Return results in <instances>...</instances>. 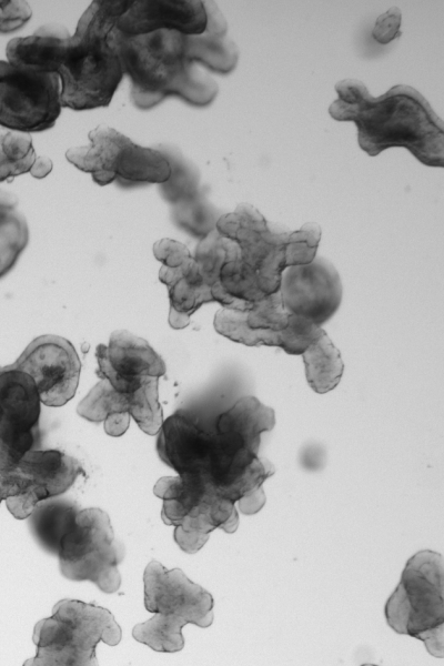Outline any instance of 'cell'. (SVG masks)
<instances>
[{"label":"cell","mask_w":444,"mask_h":666,"mask_svg":"<svg viewBox=\"0 0 444 666\" xmlns=\"http://www.w3.org/2000/svg\"><path fill=\"white\" fill-rule=\"evenodd\" d=\"M335 91L330 115L356 124L359 144L369 155L402 147L425 165H444L443 121L417 90L397 84L374 98L363 82L345 79Z\"/></svg>","instance_id":"2"},{"label":"cell","mask_w":444,"mask_h":666,"mask_svg":"<svg viewBox=\"0 0 444 666\" xmlns=\"http://www.w3.org/2000/svg\"><path fill=\"white\" fill-rule=\"evenodd\" d=\"M170 163L169 179L160 184L163 199L176 209L192 203L202 196L199 189V173L175 147L161 144L157 148Z\"/></svg>","instance_id":"26"},{"label":"cell","mask_w":444,"mask_h":666,"mask_svg":"<svg viewBox=\"0 0 444 666\" xmlns=\"http://www.w3.org/2000/svg\"><path fill=\"white\" fill-rule=\"evenodd\" d=\"M24 485L26 480L16 468L10 471L0 468V503L8 497L20 494Z\"/></svg>","instance_id":"35"},{"label":"cell","mask_w":444,"mask_h":666,"mask_svg":"<svg viewBox=\"0 0 444 666\" xmlns=\"http://www.w3.org/2000/svg\"><path fill=\"white\" fill-rule=\"evenodd\" d=\"M41 398L32 377L0 366V468L12 470L38 440Z\"/></svg>","instance_id":"12"},{"label":"cell","mask_w":444,"mask_h":666,"mask_svg":"<svg viewBox=\"0 0 444 666\" xmlns=\"http://www.w3.org/2000/svg\"><path fill=\"white\" fill-rule=\"evenodd\" d=\"M36 158L30 133L0 129V182L29 172Z\"/></svg>","instance_id":"27"},{"label":"cell","mask_w":444,"mask_h":666,"mask_svg":"<svg viewBox=\"0 0 444 666\" xmlns=\"http://www.w3.org/2000/svg\"><path fill=\"white\" fill-rule=\"evenodd\" d=\"M89 141L87 145L70 148L65 158L100 185L114 181L128 185L161 184L170 176V163L161 151L138 145L111 127L92 129Z\"/></svg>","instance_id":"9"},{"label":"cell","mask_w":444,"mask_h":666,"mask_svg":"<svg viewBox=\"0 0 444 666\" xmlns=\"http://www.w3.org/2000/svg\"><path fill=\"white\" fill-rule=\"evenodd\" d=\"M443 558L421 551L406 563L385 605L387 624L397 634L422 640L428 653L444 656Z\"/></svg>","instance_id":"7"},{"label":"cell","mask_w":444,"mask_h":666,"mask_svg":"<svg viewBox=\"0 0 444 666\" xmlns=\"http://www.w3.org/2000/svg\"><path fill=\"white\" fill-rule=\"evenodd\" d=\"M122 632L105 608L78 599H62L52 616L37 623L33 643L37 654L26 666H85L97 664L99 642L120 643Z\"/></svg>","instance_id":"6"},{"label":"cell","mask_w":444,"mask_h":666,"mask_svg":"<svg viewBox=\"0 0 444 666\" xmlns=\"http://www.w3.org/2000/svg\"><path fill=\"white\" fill-rule=\"evenodd\" d=\"M215 230L234 242L241 259L260 271L282 274L284 246L290 231L269 223L251 204L242 203L236 209L220 215Z\"/></svg>","instance_id":"16"},{"label":"cell","mask_w":444,"mask_h":666,"mask_svg":"<svg viewBox=\"0 0 444 666\" xmlns=\"http://www.w3.org/2000/svg\"><path fill=\"white\" fill-rule=\"evenodd\" d=\"M32 17V9L26 1H0V33L13 32L23 27Z\"/></svg>","instance_id":"32"},{"label":"cell","mask_w":444,"mask_h":666,"mask_svg":"<svg viewBox=\"0 0 444 666\" xmlns=\"http://www.w3.org/2000/svg\"><path fill=\"white\" fill-rule=\"evenodd\" d=\"M281 275L250 266L241 259L239 251L223 264L219 281L212 287L229 296L255 302L279 292Z\"/></svg>","instance_id":"22"},{"label":"cell","mask_w":444,"mask_h":666,"mask_svg":"<svg viewBox=\"0 0 444 666\" xmlns=\"http://www.w3.org/2000/svg\"><path fill=\"white\" fill-rule=\"evenodd\" d=\"M78 512V507L68 501L40 502L29 515L31 532L39 545L58 554L60 541Z\"/></svg>","instance_id":"25"},{"label":"cell","mask_w":444,"mask_h":666,"mask_svg":"<svg viewBox=\"0 0 444 666\" xmlns=\"http://www.w3.org/2000/svg\"><path fill=\"white\" fill-rule=\"evenodd\" d=\"M99 373L119 392L137 390L148 377L165 373L163 360L149 343L128 331H114L109 345L95 349Z\"/></svg>","instance_id":"18"},{"label":"cell","mask_w":444,"mask_h":666,"mask_svg":"<svg viewBox=\"0 0 444 666\" xmlns=\"http://www.w3.org/2000/svg\"><path fill=\"white\" fill-rule=\"evenodd\" d=\"M212 286L200 276L194 261L184 274L168 286L170 312L169 324L173 329H183L190 323L191 315L203 304L214 302Z\"/></svg>","instance_id":"24"},{"label":"cell","mask_w":444,"mask_h":666,"mask_svg":"<svg viewBox=\"0 0 444 666\" xmlns=\"http://www.w3.org/2000/svg\"><path fill=\"white\" fill-rule=\"evenodd\" d=\"M52 170V161L48 157H37L31 169L30 174L36 179H42L47 176Z\"/></svg>","instance_id":"36"},{"label":"cell","mask_w":444,"mask_h":666,"mask_svg":"<svg viewBox=\"0 0 444 666\" xmlns=\"http://www.w3.org/2000/svg\"><path fill=\"white\" fill-rule=\"evenodd\" d=\"M280 296L289 314L321 326L339 310L342 282L336 269L323 258L286 268L281 275Z\"/></svg>","instance_id":"14"},{"label":"cell","mask_w":444,"mask_h":666,"mask_svg":"<svg viewBox=\"0 0 444 666\" xmlns=\"http://www.w3.org/2000/svg\"><path fill=\"white\" fill-rule=\"evenodd\" d=\"M163 500L162 521L174 526V541L182 551L194 554L216 528L233 533L239 525L235 503L214 485L190 476L161 477L154 485Z\"/></svg>","instance_id":"8"},{"label":"cell","mask_w":444,"mask_h":666,"mask_svg":"<svg viewBox=\"0 0 444 666\" xmlns=\"http://www.w3.org/2000/svg\"><path fill=\"white\" fill-rule=\"evenodd\" d=\"M301 355L307 383L314 392L324 394L337 386L344 364L340 351L324 331Z\"/></svg>","instance_id":"23"},{"label":"cell","mask_w":444,"mask_h":666,"mask_svg":"<svg viewBox=\"0 0 444 666\" xmlns=\"http://www.w3.org/2000/svg\"><path fill=\"white\" fill-rule=\"evenodd\" d=\"M238 252V245L214 229L201 239L192 256L200 276L212 286L219 281L223 264Z\"/></svg>","instance_id":"29"},{"label":"cell","mask_w":444,"mask_h":666,"mask_svg":"<svg viewBox=\"0 0 444 666\" xmlns=\"http://www.w3.org/2000/svg\"><path fill=\"white\" fill-rule=\"evenodd\" d=\"M153 254L165 268H179L192 260L189 249L172 239H161L153 245Z\"/></svg>","instance_id":"33"},{"label":"cell","mask_w":444,"mask_h":666,"mask_svg":"<svg viewBox=\"0 0 444 666\" xmlns=\"http://www.w3.org/2000/svg\"><path fill=\"white\" fill-rule=\"evenodd\" d=\"M18 204L17 198L2 189H0V206L16 208Z\"/></svg>","instance_id":"37"},{"label":"cell","mask_w":444,"mask_h":666,"mask_svg":"<svg viewBox=\"0 0 444 666\" xmlns=\"http://www.w3.org/2000/svg\"><path fill=\"white\" fill-rule=\"evenodd\" d=\"M70 38L63 26L44 24L31 36L14 38L8 42V62L38 72L57 73Z\"/></svg>","instance_id":"20"},{"label":"cell","mask_w":444,"mask_h":666,"mask_svg":"<svg viewBox=\"0 0 444 666\" xmlns=\"http://www.w3.org/2000/svg\"><path fill=\"white\" fill-rule=\"evenodd\" d=\"M28 241L24 216L16 208L0 206V279L14 266Z\"/></svg>","instance_id":"28"},{"label":"cell","mask_w":444,"mask_h":666,"mask_svg":"<svg viewBox=\"0 0 444 666\" xmlns=\"http://www.w3.org/2000/svg\"><path fill=\"white\" fill-rule=\"evenodd\" d=\"M57 73L38 72L0 60V125L21 132L50 129L61 112Z\"/></svg>","instance_id":"11"},{"label":"cell","mask_w":444,"mask_h":666,"mask_svg":"<svg viewBox=\"0 0 444 666\" xmlns=\"http://www.w3.org/2000/svg\"><path fill=\"white\" fill-rule=\"evenodd\" d=\"M24 477L20 494L6 500L9 512L24 519L42 501L64 493L80 473V463L59 450H31L14 467Z\"/></svg>","instance_id":"17"},{"label":"cell","mask_w":444,"mask_h":666,"mask_svg":"<svg viewBox=\"0 0 444 666\" xmlns=\"http://www.w3.org/2000/svg\"><path fill=\"white\" fill-rule=\"evenodd\" d=\"M57 555L64 577L77 582L91 581L104 593L119 589L121 576L118 565L123 552L104 511H79L62 536Z\"/></svg>","instance_id":"10"},{"label":"cell","mask_w":444,"mask_h":666,"mask_svg":"<svg viewBox=\"0 0 444 666\" xmlns=\"http://www.w3.org/2000/svg\"><path fill=\"white\" fill-rule=\"evenodd\" d=\"M13 364L32 377L43 404L61 406L73 397L81 363L68 340L57 335L39 336Z\"/></svg>","instance_id":"15"},{"label":"cell","mask_w":444,"mask_h":666,"mask_svg":"<svg viewBox=\"0 0 444 666\" xmlns=\"http://www.w3.org/2000/svg\"><path fill=\"white\" fill-rule=\"evenodd\" d=\"M158 380L148 377L137 390L123 393L103 379L79 403L77 413L90 422H103L107 434L111 436L124 434L130 417L144 433L155 435L163 423Z\"/></svg>","instance_id":"13"},{"label":"cell","mask_w":444,"mask_h":666,"mask_svg":"<svg viewBox=\"0 0 444 666\" xmlns=\"http://www.w3.org/2000/svg\"><path fill=\"white\" fill-rule=\"evenodd\" d=\"M129 0H97L81 16L57 71L62 108L91 110L110 104L124 74L114 42Z\"/></svg>","instance_id":"3"},{"label":"cell","mask_w":444,"mask_h":666,"mask_svg":"<svg viewBox=\"0 0 444 666\" xmlns=\"http://www.w3.org/2000/svg\"><path fill=\"white\" fill-rule=\"evenodd\" d=\"M144 605L154 616L134 626L135 640L162 653L183 648L182 628L186 624L209 627L213 622V597L179 569H167L159 562L148 564L143 575Z\"/></svg>","instance_id":"5"},{"label":"cell","mask_w":444,"mask_h":666,"mask_svg":"<svg viewBox=\"0 0 444 666\" xmlns=\"http://www.w3.org/2000/svg\"><path fill=\"white\" fill-rule=\"evenodd\" d=\"M203 3L206 27L201 34L185 36L186 57L214 72L229 73L238 63V47L225 37L228 24L218 6L212 1Z\"/></svg>","instance_id":"21"},{"label":"cell","mask_w":444,"mask_h":666,"mask_svg":"<svg viewBox=\"0 0 444 666\" xmlns=\"http://www.w3.org/2000/svg\"><path fill=\"white\" fill-rule=\"evenodd\" d=\"M321 240V228L316 223H306L301 229L290 232L284 246L285 269L311 263L316 258Z\"/></svg>","instance_id":"31"},{"label":"cell","mask_w":444,"mask_h":666,"mask_svg":"<svg viewBox=\"0 0 444 666\" xmlns=\"http://www.w3.org/2000/svg\"><path fill=\"white\" fill-rule=\"evenodd\" d=\"M114 42L138 108L151 109L169 95L204 107L216 97V82L195 70L186 57L185 34L159 30L127 36L115 29Z\"/></svg>","instance_id":"4"},{"label":"cell","mask_w":444,"mask_h":666,"mask_svg":"<svg viewBox=\"0 0 444 666\" xmlns=\"http://www.w3.org/2000/svg\"><path fill=\"white\" fill-rule=\"evenodd\" d=\"M206 12L198 0H137L118 19L117 29L127 36L159 30L176 31L185 36L204 32Z\"/></svg>","instance_id":"19"},{"label":"cell","mask_w":444,"mask_h":666,"mask_svg":"<svg viewBox=\"0 0 444 666\" xmlns=\"http://www.w3.org/2000/svg\"><path fill=\"white\" fill-rule=\"evenodd\" d=\"M160 458L178 475L203 480L236 503L239 492L265 475L270 463L258 456L261 438L220 413L212 425L186 411L163 421L158 433Z\"/></svg>","instance_id":"1"},{"label":"cell","mask_w":444,"mask_h":666,"mask_svg":"<svg viewBox=\"0 0 444 666\" xmlns=\"http://www.w3.org/2000/svg\"><path fill=\"white\" fill-rule=\"evenodd\" d=\"M402 14L397 7H391L386 12L380 14L372 30V37L382 44H386L401 36Z\"/></svg>","instance_id":"34"},{"label":"cell","mask_w":444,"mask_h":666,"mask_svg":"<svg viewBox=\"0 0 444 666\" xmlns=\"http://www.w3.org/2000/svg\"><path fill=\"white\" fill-rule=\"evenodd\" d=\"M235 317L250 330H283L289 321V313L284 310L280 292L264 300L255 301L246 311L232 310Z\"/></svg>","instance_id":"30"}]
</instances>
